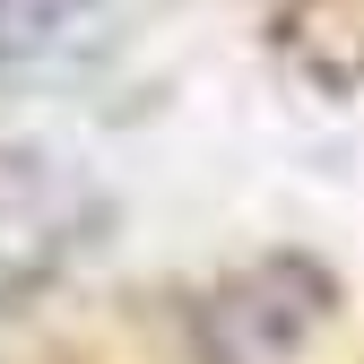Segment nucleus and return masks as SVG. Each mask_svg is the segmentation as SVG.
I'll return each instance as SVG.
<instances>
[{
	"mask_svg": "<svg viewBox=\"0 0 364 364\" xmlns=\"http://www.w3.org/2000/svg\"><path fill=\"white\" fill-rule=\"evenodd\" d=\"M78 243H87V191L53 173V156L0 148V304L35 295Z\"/></svg>",
	"mask_w": 364,
	"mask_h": 364,
	"instance_id": "obj_1",
	"label": "nucleus"
},
{
	"mask_svg": "<svg viewBox=\"0 0 364 364\" xmlns=\"http://www.w3.org/2000/svg\"><path fill=\"white\" fill-rule=\"evenodd\" d=\"M96 9V0H0V70H35L70 53V43L87 35L78 18Z\"/></svg>",
	"mask_w": 364,
	"mask_h": 364,
	"instance_id": "obj_2",
	"label": "nucleus"
}]
</instances>
